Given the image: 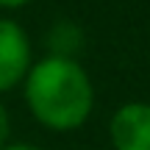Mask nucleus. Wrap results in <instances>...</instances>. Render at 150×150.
I'll return each instance as SVG.
<instances>
[{
  "label": "nucleus",
  "mask_w": 150,
  "mask_h": 150,
  "mask_svg": "<svg viewBox=\"0 0 150 150\" xmlns=\"http://www.w3.org/2000/svg\"><path fill=\"white\" fill-rule=\"evenodd\" d=\"M22 86L28 111L50 131L81 128L95 106V86L86 70L70 56L56 53L31 64Z\"/></svg>",
  "instance_id": "obj_1"
},
{
  "label": "nucleus",
  "mask_w": 150,
  "mask_h": 150,
  "mask_svg": "<svg viewBox=\"0 0 150 150\" xmlns=\"http://www.w3.org/2000/svg\"><path fill=\"white\" fill-rule=\"evenodd\" d=\"M31 42L14 20L0 17V92H11L31 70Z\"/></svg>",
  "instance_id": "obj_2"
},
{
  "label": "nucleus",
  "mask_w": 150,
  "mask_h": 150,
  "mask_svg": "<svg viewBox=\"0 0 150 150\" xmlns=\"http://www.w3.org/2000/svg\"><path fill=\"white\" fill-rule=\"evenodd\" d=\"M108 139L114 150H150V103L120 106L108 122Z\"/></svg>",
  "instance_id": "obj_3"
},
{
  "label": "nucleus",
  "mask_w": 150,
  "mask_h": 150,
  "mask_svg": "<svg viewBox=\"0 0 150 150\" xmlns=\"http://www.w3.org/2000/svg\"><path fill=\"white\" fill-rule=\"evenodd\" d=\"M8 134H11V120H8V111H6V106L0 103V147H6V142H8Z\"/></svg>",
  "instance_id": "obj_4"
},
{
  "label": "nucleus",
  "mask_w": 150,
  "mask_h": 150,
  "mask_svg": "<svg viewBox=\"0 0 150 150\" xmlns=\"http://www.w3.org/2000/svg\"><path fill=\"white\" fill-rule=\"evenodd\" d=\"M31 0H0V8H22V6H28Z\"/></svg>",
  "instance_id": "obj_5"
},
{
  "label": "nucleus",
  "mask_w": 150,
  "mask_h": 150,
  "mask_svg": "<svg viewBox=\"0 0 150 150\" xmlns=\"http://www.w3.org/2000/svg\"><path fill=\"white\" fill-rule=\"evenodd\" d=\"M0 150H42V147H33V145H6Z\"/></svg>",
  "instance_id": "obj_6"
}]
</instances>
